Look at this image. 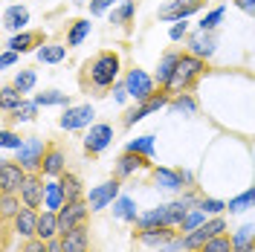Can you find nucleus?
<instances>
[{
  "label": "nucleus",
  "instance_id": "obj_2",
  "mask_svg": "<svg viewBox=\"0 0 255 252\" xmlns=\"http://www.w3.org/2000/svg\"><path fill=\"white\" fill-rule=\"evenodd\" d=\"M119 55L116 52H99L93 61L87 64V76H90V84L93 87H113L116 84V76H119Z\"/></svg>",
  "mask_w": 255,
  "mask_h": 252
},
{
  "label": "nucleus",
  "instance_id": "obj_5",
  "mask_svg": "<svg viewBox=\"0 0 255 252\" xmlns=\"http://www.w3.org/2000/svg\"><path fill=\"white\" fill-rule=\"evenodd\" d=\"M26 177H29V171L20 162H12V159H3L0 162V189H3V194L20 191V186L26 183Z\"/></svg>",
  "mask_w": 255,
  "mask_h": 252
},
{
  "label": "nucleus",
  "instance_id": "obj_22",
  "mask_svg": "<svg viewBox=\"0 0 255 252\" xmlns=\"http://www.w3.org/2000/svg\"><path fill=\"white\" fill-rule=\"evenodd\" d=\"M180 55H183V52H165V55L159 58L157 76H154L159 87H165V84L171 81V76H174V70H177V61H180Z\"/></svg>",
  "mask_w": 255,
  "mask_h": 252
},
{
  "label": "nucleus",
  "instance_id": "obj_35",
  "mask_svg": "<svg viewBox=\"0 0 255 252\" xmlns=\"http://www.w3.org/2000/svg\"><path fill=\"white\" fill-rule=\"evenodd\" d=\"M253 206H255V186L247 189L244 194H238V197H232V200L226 203V209H229V212H244V209H253Z\"/></svg>",
  "mask_w": 255,
  "mask_h": 252
},
{
  "label": "nucleus",
  "instance_id": "obj_33",
  "mask_svg": "<svg viewBox=\"0 0 255 252\" xmlns=\"http://www.w3.org/2000/svg\"><path fill=\"white\" fill-rule=\"evenodd\" d=\"M113 215L116 218H125V221H139V215H136V209H133V200L130 197H116V203H113Z\"/></svg>",
  "mask_w": 255,
  "mask_h": 252
},
{
  "label": "nucleus",
  "instance_id": "obj_47",
  "mask_svg": "<svg viewBox=\"0 0 255 252\" xmlns=\"http://www.w3.org/2000/svg\"><path fill=\"white\" fill-rule=\"evenodd\" d=\"M17 55H20V52H15V49H3V55H0V67H12V64L17 61Z\"/></svg>",
  "mask_w": 255,
  "mask_h": 252
},
{
  "label": "nucleus",
  "instance_id": "obj_39",
  "mask_svg": "<svg viewBox=\"0 0 255 252\" xmlns=\"http://www.w3.org/2000/svg\"><path fill=\"white\" fill-rule=\"evenodd\" d=\"M35 81H38V73H35V70H17V76H15L12 84H15L20 93H29L32 87H35Z\"/></svg>",
  "mask_w": 255,
  "mask_h": 252
},
{
  "label": "nucleus",
  "instance_id": "obj_42",
  "mask_svg": "<svg viewBox=\"0 0 255 252\" xmlns=\"http://www.w3.org/2000/svg\"><path fill=\"white\" fill-rule=\"evenodd\" d=\"M23 142H26V139H20V136L12 133V130H3V133H0V145H3V148H15V151H17Z\"/></svg>",
  "mask_w": 255,
  "mask_h": 252
},
{
  "label": "nucleus",
  "instance_id": "obj_41",
  "mask_svg": "<svg viewBox=\"0 0 255 252\" xmlns=\"http://www.w3.org/2000/svg\"><path fill=\"white\" fill-rule=\"evenodd\" d=\"M23 200H17L15 194H3V218H15L17 212L23 209Z\"/></svg>",
  "mask_w": 255,
  "mask_h": 252
},
{
  "label": "nucleus",
  "instance_id": "obj_3",
  "mask_svg": "<svg viewBox=\"0 0 255 252\" xmlns=\"http://www.w3.org/2000/svg\"><path fill=\"white\" fill-rule=\"evenodd\" d=\"M154 84H157V79H151L145 70H139V67H133V70H128L125 76V87L128 93H130V99H136V102H148L154 93Z\"/></svg>",
  "mask_w": 255,
  "mask_h": 252
},
{
  "label": "nucleus",
  "instance_id": "obj_40",
  "mask_svg": "<svg viewBox=\"0 0 255 252\" xmlns=\"http://www.w3.org/2000/svg\"><path fill=\"white\" fill-rule=\"evenodd\" d=\"M35 111H38L35 99H32V102H26V99H23V102L17 105L15 111H12V116H15L17 122H32V119H35Z\"/></svg>",
  "mask_w": 255,
  "mask_h": 252
},
{
  "label": "nucleus",
  "instance_id": "obj_44",
  "mask_svg": "<svg viewBox=\"0 0 255 252\" xmlns=\"http://www.w3.org/2000/svg\"><path fill=\"white\" fill-rule=\"evenodd\" d=\"M200 209H203L206 215H221L223 209H226V203H221V200H212V197H209V200H200Z\"/></svg>",
  "mask_w": 255,
  "mask_h": 252
},
{
  "label": "nucleus",
  "instance_id": "obj_27",
  "mask_svg": "<svg viewBox=\"0 0 255 252\" xmlns=\"http://www.w3.org/2000/svg\"><path fill=\"white\" fill-rule=\"evenodd\" d=\"M23 102V93L17 90L15 84H3V90H0V108H3V113H12Z\"/></svg>",
  "mask_w": 255,
  "mask_h": 252
},
{
  "label": "nucleus",
  "instance_id": "obj_19",
  "mask_svg": "<svg viewBox=\"0 0 255 252\" xmlns=\"http://www.w3.org/2000/svg\"><path fill=\"white\" fill-rule=\"evenodd\" d=\"M38 238H44V241H52L55 235H61V229H58V212H49L44 209L41 215H38Z\"/></svg>",
  "mask_w": 255,
  "mask_h": 252
},
{
  "label": "nucleus",
  "instance_id": "obj_45",
  "mask_svg": "<svg viewBox=\"0 0 255 252\" xmlns=\"http://www.w3.org/2000/svg\"><path fill=\"white\" fill-rule=\"evenodd\" d=\"M186 32H189V23H186V20H177L174 26L168 29V38H171V41H183Z\"/></svg>",
  "mask_w": 255,
  "mask_h": 252
},
{
  "label": "nucleus",
  "instance_id": "obj_8",
  "mask_svg": "<svg viewBox=\"0 0 255 252\" xmlns=\"http://www.w3.org/2000/svg\"><path fill=\"white\" fill-rule=\"evenodd\" d=\"M44 154H47V148H44V142L38 139V136H29V139L23 142L20 148H17V159L26 171H35V168H41V162H44Z\"/></svg>",
  "mask_w": 255,
  "mask_h": 252
},
{
  "label": "nucleus",
  "instance_id": "obj_23",
  "mask_svg": "<svg viewBox=\"0 0 255 252\" xmlns=\"http://www.w3.org/2000/svg\"><path fill=\"white\" fill-rule=\"evenodd\" d=\"M29 23V12H26V6H9L6 12H3V26L6 29H23Z\"/></svg>",
  "mask_w": 255,
  "mask_h": 252
},
{
  "label": "nucleus",
  "instance_id": "obj_36",
  "mask_svg": "<svg viewBox=\"0 0 255 252\" xmlns=\"http://www.w3.org/2000/svg\"><path fill=\"white\" fill-rule=\"evenodd\" d=\"M203 223H206V212L197 206V209H191L189 215H186V221L180 223V232H186V235H189V232H194V229H197V226H203Z\"/></svg>",
  "mask_w": 255,
  "mask_h": 252
},
{
  "label": "nucleus",
  "instance_id": "obj_17",
  "mask_svg": "<svg viewBox=\"0 0 255 252\" xmlns=\"http://www.w3.org/2000/svg\"><path fill=\"white\" fill-rule=\"evenodd\" d=\"M64 203H67V194H64L61 180L49 177V180H47V189H44V209H49V212H58V209H64Z\"/></svg>",
  "mask_w": 255,
  "mask_h": 252
},
{
  "label": "nucleus",
  "instance_id": "obj_37",
  "mask_svg": "<svg viewBox=\"0 0 255 252\" xmlns=\"http://www.w3.org/2000/svg\"><path fill=\"white\" fill-rule=\"evenodd\" d=\"M223 15H226V6H218V9H212V12H206V15L200 17V23H197V29L215 32V29H218V23L223 20Z\"/></svg>",
  "mask_w": 255,
  "mask_h": 252
},
{
  "label": "nucleus",
  "instance_id": "obj_31",
  "mask_svg": "<svg viewBox=\"0 0 255 252\" xmlns=\"http://www.w3.org/2000/svg\"><path fill=\"white\" fill-rule=\"evenodd\" d=\"M35 105H38V108H49V105H67V108H70V96L61 93V90H44V93L35 96Z\"/></svg>",
  "mask_w": 255,
  "mask_h": 252
},
{
  "label": "nucleus",
  "instance_id": "obj_25",
  "mask_svg": "<svg viewBox=\"0 0 255 252\" xmlns=\"http://www.w3.org/2000/svg\"><path fill=\"white\" fill-rule=\"evenodd\" d=\"M232 247H235V252H255V229L250 223L241 226L238 232L232 235Z\"/></svg>",
  "mask_w": 255,
  "mask_h": 252
},
{
  "label": "nucleus",
  "instance_id": "obj_11",
  "mask_svg": "<svg viewBox=\"0 0 255 252\" xmlns=\"http://www.w3.org/2000/svg\"><path fill=\"white\" fill-rule=\"evenodd\" d=\"M215 49H218V38H215V32H206V29H197L194 35H189V52L191 55H197V58H212L215 55Z\"/></svg>",
  "mask_w": 255,
  "mask_h": 252
},
{
  "label": "nucleus",
  "instance_id": "obj_6",
  "mask_svg": "<svg viewBox=\"0 0 255 252\" xmlns=\"http://www.w3.org/2000/svg\"><path fill=\"white\" fill-rule=\"evenodd\" d=\"M203 9V0H168L162 9H159V20H168V23H177V20H186L194 12Z\"/></svg>",
  "mask_w": 255,
  "mask_h": 252
},
{
  "label": "nucleus",
  "instance_id": "obj_46",
  "mask_svg": "<svg viewBox=\"0 0 255 252\" xmlns=\"http://www.w3.org/2000/svg\"><path fill=\"white\" fill-rule=\"evenodd\" d=\"M23 252H49V247H47V241H44V238H29V244H26V247H23Z\"/></svg>",
  "mask_w": 255,
  "mask_h": 252
},
{
  "label": "nucleus",
  "instance_id": "obj_24",
  "mask_svg": "<svg viewBox=\"0 0 255 252\" xmlns=\"http://www.w3.org/2000/svg\"><path fill=\"white\" fill-rule=\"evenodd\" d=\"M35 55H38L41 64H61L67 58V47L64 44H41Z\"/></svg>",
  "mask_w": 255,
  "mask_h": 252
},
{
  "label": "nucleus",
  "instance_id": "obj_7",
  "mask_svg": "<svg viewBox=\"0 0 255 252\" xmlns=\"http://www.w3.org/2000/svg\"><path fill=\"white\" fill-rule=\"evenodd\" d=\"M165 105H171V96H168V93H165V90H162V93L151 96L148 102H139V105H136L133 111H128V113H125V125L130 127V125H136V122H142L145 116H151V113L162 111Z\"/></svg>",
  "mask_w": 255,
  "mask_h": 252
},
{
  "label": "nucleus",
  "instance_id": "obj_14",
  "mask_svg": "<svg viewBox=\"0 0 255 252\" xmlns=\"http://www.w3.org/2000/svg\"><path fill=\"white\" fill-rule=\"evenodd\" d=\"M151 157H142V154H133V151H125L122 157L116 159V177H130L136 168H151Z\"/></svg>",
  "mask_w": 255,
  "mask_h": 252
},
{
  "label": "nucleus",
  "instance_id": "obj_20",
  "mask_svg": "<svg viewBox=\"0 0 255 252\" xmlns=\"http://www.w3.org/2000/svg\"><path fill=\"white\" fill-rule=\"evenodd\" d=\"M177 232H171V226H154V229H142L139 232V241L145 247H162L168 241H174Z\"/></svg>",
  "mask_w": 255,
  "mask_h": 252
},
{
  "label": "nucleus",
  "instance_id": "obj_18",
  "mask_svg": "<svg viewBox=\"0 0 255 252\" xmlns=\"http://www.w3.org/2000/svg\"><path fill=\"white\" fill-rule=\"evenodd\" d=\"M15 232L23 238H32L35 232H38V215H35V209H29V206H23L20 212L15 215Z\"/></svg>",
  "mask_w": 255,
  "mask_h": 252
},
{
  "label": "nucleus",
  "instance_id": "obj_1",
  "mask_svg": "<svg viewBox=\"0 0 255 252\" xmlns=\"http://www.w3.org/2000/svg\"><path fill=\"white\" fill-rule=\"evenodd\" d=\"M203 73H206V61H203V58H197V55H191V52H186V55H180L174 76H171V81H168L162 90H165L168 96H171V93H174V96L189 93L191 84L200 79Z\"/></svg>",
  "mask_w": 255,
  "mask_h": 252
},
{
  "label": "nucleus",
  "instance_id": "obj_9",
  "mask_svg": "<svg viewBox=\"0 0 255 252\" xmlns=\"http://www.w3.org/2000/svg\"><path fill=\"white\" fill-rule=\"evenodd\" d=\"M116 197H119V180H108V183L90 189L87 206H90V212H102V209H108L111 203H116Z\"/></svg>",
  "mask_w": 255,
  "mask_h": 252
},
{
  "label": "nucleus",
  "instance_id": "obj_49",
  "mask_svg": "<svg viewBox=\"0 0 255 252\" xmlns=\"http://www.w3.org/2000/svg\"><path fill=\"white\" fill-rule=\"evenodd\" d=\"M235 6H238L241 12H247V15L255 17V0H235Z\"/></svg>",
  "mask_w": 255,
  "mask_h": 252
},
{
  "label": "nucleus",
  "instance_id": "obj_21",
  "mask_svg": "<svg viewBox=\"0 0 255 252\" xmlns=\"http://www.w3.org/2000/svg\"><path fill=\"white\" fill-rule=\"evenodd\" d=\"M61 241H64V252H87V247H90V238H87L84 226H76L73 232L61 235Z\"/></svg>",
  "mask_w": 255,
  "mask_h": 252
},
{
  "label": "nucleus",
  "instance_id": "obj_28",
  "mask_svg": "<svg viewBox=\"0 0 255 252\" xmlns=\"http://www.w3.org/2000/svg\"><path fill=\"white\" fill-rule=\"evenodd\" d=\"M35 44H38V35H32V32H17V35H12V38L6 41V49H15V52H29Z\"/></svg>",
  "mask_w": 255,
  "mask_h": 252
},
{
  "label": "nucleus",
  "instance_id": "obj_10",
  "mask_svg": "<svg viewBox=\"0 0 255 252\" xmlns=\"http://www.w3.org/2000/svg\"><path fill=\"white\" fill-rule=\"evenodd\" d=\"M111 142H113V127L105 125V122H99V125H90V130H87V136H84V151H87V154H102Z\"/></svg>",
  "mask_w": 255,
  "mask_h": 252
},
{
  "label": "nucleus",
  "instance_id": "obj_26",
  "mask_svg": "<svg viewBox=\"0 0 255 252\" xmlns=\"http://www.w3.org/2000/svg\"><path fill=\"white\" fill-rule=\"evenodd\" d=\"M90 29H93V23L90 20H76L73 26H70V32H67V47H81L84 41H87V35H90Z\"/></svg>",
  "mask_w": 255,
  "mask_h": 252
},
{
  "label": "nucleus",
  "instance_id": "obj_51",
  "mask_svg": "<svg viewBox=\"0 0 255 252\" xmlns=\"http://www.w3.org/2000/svg\"><path fill=\"white\" fill-rule=\"evenodd\" d=\"M73 3H76V6H84V3H87V0H73Z\"/></svg>",
  "mask_w": 255,
  "mask_h": 252
},
{
  "label": "nucleus",
  "instance_id": "obj_29",
  "mask_svg": "<svg viewBox=\"0 0 255 252\" xmlns=\"http://www.w3.org/2000/svg\"><path fill=\"white\" fill-rule=\"evenodd\" d=\"M58 180H61V186H64L67 203H73V200H81V180L76 177V174H67V171H64Z\"/></svg>",
  "mask_w": 255,
  "mask_h": 252
},
{
  "label": "nucleus",
  "instance_id": "obj_38",
  "mask_svg": "<svg viewBox=\"0 0 255 252\" xmlns=\"http://www.w3.org/2000/svg\"><path fill=\"white\" fill-rule=\"evenodd\" d=\"M200 252H235V247H232V238L215 235L212 241H206V244L200 247Z\"/></svg>",
  "mask_w": 255,
  "mask_h": 252
},
{
  "label": "nucleus",
  "instance_id": "obj_30",
  "mask_svg": "<svg viewBox=\"0 0 255 252\" xmlns=\"http://www.w3.org/2000/svg\"><path fill=\"white\" fill-rule=\"evenodd\" d=\"M136 15V3L133 0H122L119 3V9H113L111 12V23H119V26H125L130 23V17Z\"/></svg>",
  "mask_w": 255,
  "mask_h": 252
},
{
  "label": "nucleus",
  "instance_id": "obj_12",
  "mask_svg": "<svg viewBox=\"0 0 255 252\" xmlns=\"http://www.w3.org/2000/svg\"><path fill=\"white\" fill-rule=\"evenodd\" d=\"M93 116H96V111L90 108V105H79V108H67L58 125H61L64 130H79V127H87V125H90V122H93Z\"/></svg>",
  "mask_w": 255,
  "mask_h": 252
},
{
  "label": "nucleus",
  "instance_id": "obj_43",
  "mask_svg": "<svg viewBox=\"0 0 255 252\" xmlns=\"http://www.w3.org/2000/svg\"><path fill=\"white\" fill-rule=\"evenodd\" d=\"M113 3H122V0H90V15H105Z\"/></svg>",
  "mask_w": 255,
  "mask_h": 252
},
{
  "label": "nucleus",
  "instance_id": "obj_48",
  "mask_svg": "<svg viewBox=\"0 0 255 252\" xmlns=\"http://www.w3.org/2000/svg\"><path fill=\"white\" fill-rule=\"evenodd\" d=\"M128 87H125V81H122V84H113V99H116V102H119V105H122V102H125L128 99Z\"/></svg>",
  "mask_w": 255,
  "mask_h": 252
},
{
  "label": "nucleus",
  "instance_id": "obj_15",
  "mask_svg": "<svg viewBox=\"0 0 255 252\" xmlns=\"http://www.w3.org/2000/svg\"><path fill=\"white\" fill-rule=\"evenodd\" d=\"M64 171H67L64 151H61V148H47L44 162H41V174H44V177H61Z\"/></svg>",
  "mask_w": 255,
  "mask_h": 252
},
{
  "label": "nucleus",
  "instance_id": "obj_32",
  "mask_svg": "<svg viewBox=\"0 0 255 252\" xmlns=\"http://www.w3.org/2000/svg\"><path fill=\"white\" fill-rule=\"evenodd\" d=\"M125 151H133V154H142V157H154V136L145 133V136H136V139L128 142Z\"/></svg>",
  "mask_w": 255,
  "mask_h": 252
},
{
  "label": "nucleus",
  "instance_id": "obj_34",
  "mask_svg": "<svg viewBox=\"0 0 255 252\" xmlns=\"http://www.w3.org/2000/svg\"><path fill=\"white\" fill-rule=\"evenodd\" d=\"M171 111L183 113V116H194V113H197V102H194L189 93H180V96L171 99Z\"/></svg>",
  "mask_w": 255,
  "mask_h": 252
},
{
  "label": "nucleus",
  "instance_id": "obj_13",
  "mask_svg": "<svg viewBox=\"0 0 255 252\" xmlns=\"http://www.w3.org/2000/svg\"><path fill=\"white\" fill-rule=\"evenodd\" d=\"M44 189H47V183L41 180V177H35V174H29L26 177V183L20 186V200H23V206H29V209H38V206L44 203Z\"/></svg>",
  "mask_w": 255,
  "mask_h": 252
},
{
  "label": "nucleus",
  "instance_id": "obj_4",
  "mask_svg": "<svg viewBox=\"0 0 255 252\" xmlns=\"http://www.w3.org/2000/svg\"><path fill=\"white\" fill-rule=\"evenodd\" d=\"M87 215H90V206L84 203V200H73V203H64V209H58V229H61V235L73 232L76 226H84Z\"/></svg>",
  "mask_w": 255,
  "mask_h": 252
},
{
  "label": "nucleus",
  "instance_id": "obj_50",
  "mask_svg": "<svg viewBox=\"0 0 255 252\" xmlns=\"http://www.w3.org/2000/svg\"><path fill=\"white\" fill-rule=\"evenodd\" d=\"M49 252H64V241H58V238H52V241H47Z\"/></svg>",
  "mask_w": 255,
  "mask_h": 252
},
{
  "label": "nucleus",
  "instance_id": "obj_16",
  "mask_svg": "<svg viewBox=\"0 0 255 252\" xmlns=\"http://www.w3.org/2000/svg\"><path fill=\"white\" fill-rule=\"evenodd\" d=\"M154 183L162 191H180L186 180H183L180 168H154Z\"/></svg>",
  "mask_w": 255,
  "mask_h": 252
}]
</instances>
